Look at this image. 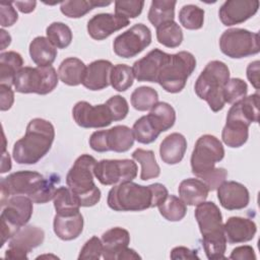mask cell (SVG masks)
Segmentation results:
<instances>
[{"instance_id": "cell-1", "label": "cell", "mask_w": 260, "mask_h": 260, "mask_svg": "<svg viewBox=\"0 0 260 260\" xmlns=\"http://www.w3.org/2000/svg\"><path fill=\"white\" fill-rule=\"evenodd\" d=\"M168 195V189L160 183L142 186L128 181L111 188L107 203L115 211H142L158 206Z\"/></svg>"}, {"instance_id": "cell-2", "label": "cell", "mask_w": 260, "mask_h": 260, "mask_svg": "<svg viewBox=\"0 0 260 260\" xmlns=\"http://www.w3.org/2000/svg\"><path fill=\"white\" fill-rule=\"evenodd\" d=\"M59 177L51 175L49 178L35 171H18L1 178V204L9 197L16 195L27 196L34 203H47L54 198L56 184Z\"/></svg>"}, {"instance_id": "cell-3", "label": "cell", "mask_w": 260, "mask_h": 260, "mask_svg": "<svg viewBox=\"0 0 260 260\" xmlns=\"http://www.w3.org/2000/svg\"><path fill=\"white\" fill-rule=\"evenodd\" d=\"M54 138L55 128L51 122L42 118L30 120L24 135L13 145V159L19 165L37 164L49 152Z\"/></svg>"}, {"instance_id": "cell-4", "label": "cell", "mask_w": 260, "mask_h": 260, "mask_svg": "<svg viewBox=\"0 0 260 260\" xmlns=\"http://www.w3.org/2000/svg\"><path fill=\"white\" fill-rule=\"evenodd\" d=\"M96 159L89 154L76 158L66 175L67 187L74 193L81 207H90L101 200V190L93 181Z\"/></svg>"}, {"instance_id": "cell-5", "label": "cell", "mask_w": 260, "mask_h": 260, "mask_svg": "<svg viewBox=\"0 0 260 260\" xmlns=\"http://www.w3.org/2000/svg\"><path fill=\"white\" fill-rule=\"evenodd\" d=\"M229 79L230 69L228 65L219 60L210 61L195 82V92L199 99L208 104L211 111L219 112L225 105L223 88Z\"/></svg>"}, {"instance_id": "cell-6", "label": "cell", "mask_w": 260, "mask_h": 260, "mask_svg": "<svg viewBox=\"0 0 260 260\" xmlns=\"http://www.w3.org/2000/svg\"><path fill=\"white\" fill-rule=\"evenodd\" d=\"M195 68L196 59L192 53L181 51L176 54H169L160 67L156 83L168 92H180Z\"/></svg>"}, {"instance_id": "cell-7", "label": "cell", "mask_w": 260, "mask_h": 260, "mask_svg": "<svg viewBox=\"0 0 260 260\" xmlns=\"http://www.w3.org/2000/svg\"><path fill=\"white\" fill-rule=\"evenodd\" d=\"M58 72L51 66H24L14 78V88L20 93L48 94L58 85Z\"/></svg>"}, {"instance_id": "cell-8", "label": "cell", "mask_w": 260, "mask_h": 260, "mask_svg": "<svg viewBox=\"0 0 260 260\" xmlns=\"http://www.w3.org/2000/svg\"><path fill=\"white\" fill-rule=\"evenodd\" d=\"M32 204L31 199L23 195L11 196L1 204V247L29 221L34 210Z\"/></svg>"}, {"instance_id": "cell-9", "label": "cell", "mask_w": 260, "mask_h": 260, "mask_svg": "<svg viewBox=\"0 0 260 260\" xmlns=\"http://www.w3.org/2000/svg\"><path fill=\"white\" fill-rule=\"evenodd\" d=\"M219 49L233 59L256 55L260 51L259 34L240 27L229 28L219 38Z\"/></svg>"}, {"instance_id": "cell-10", "label": "cell", "mask_w": 260, "mask_h": 260, "mask_svg": "<svg viewBox=\"0 0 260 260\" xmlns=\"http://www.w3.org/2000/svg\"><path fill=\"white\" fill-rule=\"evenodd\" d=\"M224 157V148L221 141L210 134L200 136L191 154V170L198 178L202 174L215 168V164Z\"/></svg>"}, {"instance_id": "cell-11", "label": "cell", "mask_w": 260, "mask_h": 260, "mask_svg": "<svg viewBox=\"0 0 260 260\" xmlns=\"http://www.w3.org/2000/svg\"><path fill=\"white\" fill-rule=\"evenodd\" d=\"M151 31L143 23H137L117 36L113 42L115 54L121 58H132L141 53L151 43Z\"/></svg>"}, {"instance_id": "cell-12", "label": "cell", "mask_w": 260, "mask_h": 260, "mask_svg": "<svg viewBox=\"0 0 260 260\" xmlns=\"http://www.w3.org/2000/svg\"><path fill=\"white\" fill-rule=\"evenodd\" d=\"M94 177L105 186L133 181L137 176V165L132 159H102L94 167Z\"/></svg>"}, {"instance_id": "cell-13", "label": "cell", "mask_w": 260, "mask_h": 260, "mask_svg": "<svg viewBox=\"0 0 260 260\" xmlns=\"http://www.w3.org/2000/svg\"><path fill=\"white\" fill-rule=\"evenodd\" d=\"M250 125L240 109L239 102L234 103L228 112L226 122L221 131L223 143L233 148L243 146L248 140Z\"/></svg>"}, {"instance_id": "cell-14", "label": "cell", "mask_w": 260, "mask_h": 260, "mask_svg": "<svg viewBox=\"0 0 260 260\" xmlns=\"http://www.w3.org/2000/svg\"><path fill=\"white\" fill-rule=\"evenodd\" d=\"M75 123L82 128H104L113 122V117L106 104L92 106L85 101L77 102L72 109Z\"/></svg>"}, {"instance_id": "cell-15", "label": "cell", "mask_w": 260, "mask_h": 260, "mask_svg": "<svg viewBox=\"0 0 260 260\" xmlns=\"http://www.w3.org/2000/svg\"><path fill=\"white\" fill-rule=\"evenodd\" d=\"M259 9L258 0H228L218 10L220 21L225 26L240 24L254 16Z\"/></svg>"}, {"instance_id": "cell-16", "label": "cell", "mask_w": 260, "mask_h": 260, "mask_svg": "<svg viewBox=\"0 0 260 260\" xmlns=\"http://www.w3.org/2000/svg\"><path fill=\"white\" fill-rule=\"evenodd\" d=\"M194 215L202 238L224 234L222 215L218 206L214 202L203 201L196 205Z\"/></svg>"}, {"instance_id": "cell-17", "label": "cell", "mask_w": 260, "mask_h": 260, "mask_svg": "<svg viewBox=\"0 0 260 260\" xmlns=\"http://www.w3.org/2000/svg\"><path fill=\"white\" fill-rule=\"evenodd\" d=\"M129 19L113 13H99L87 21V32L91 39L103 41L112 34L126 27Z\"/></svg>"}, {"instance_id": "cell-18", "label": "cell", "mask_w": 260, "mask_h": 260, "mask_svg": "<svg viewBox=\"0 0 260 260\" xmlns=\"http://www.w3.org/2000/svg\"><path fill=\"white\" fill-rule=\"evenodd\" d=\"M220 205L228 210H239L248 206L250 194L248 189L236 181H224L217 189Z\"/></svg>"}, {"instance_id": "cell-19", "label": "cell", "mask_w": 260, "mask_h": 260, "mask_svg": "<svg viewBox=\"0 0 260 260\" xmlns=\"http://www.w3.org/2000/svg\"><path fill=\"white\" fill-rule=\"evenodd\" d=\"M168 55L159 49H153L144 57L135 61L132 69L137 81L157 82L158 72Z\"/></svg>"}, {"instance_id": "cell-20", "label": "cell", "mask_w": 260, "mask_h": 260, "mask_svg": "<svg viewBox=\"0 0 260 260\" xmlns=\"http://www.w3.org/2000/svg\"><path fill=\"white\" fill-rule=\"evenodd\" d=\"M113 64L109 60H95L89 63L84 72L82 85L89 90H101L110 85Z\"/></svg>"}, {"instance_id": "cell-21", "label": "cell", "mask_w": 260, "mask_h": 260, "mask_svg": "<svg viewBox=\"0 0 260 260\" xmlns=\"http://www.w3.org/2000/svg\"><path fill=\"white\" fill-rule=\"evenodd\" d=\"M101 240L103 243V258L105 260H118L120 254L130 243V235L127 230L116 226L106 231Z\"/></svg>"}, {"instance_id": "cell-22", "label": "cell", "mask_w": 260, "mask_h": 260, "mask_svg": "<svg viewBox=\"0 0 260 260\" xmlns=\"http://www.w3.org/2000/svg\"><path fill=\"white\" fill-rule=\"evenodd\" d=\"M223 232L230 244L246 243L255 237L257 226L250 218L231 216L223 224Z\"/></svg>"}, {"instance_id": "cell-23", "label": "cell", "mask_w": 260, "mask_h": 260, "mask_svg": "<svg viewBox=\"0 0 260 260\" xmlns=\"http://www.w3.org/2000/svg\"><path fill=\"white\" fill-rule=\"evenodd\" d=\"M45 233L41 228L35 225L21 226L9 240L8 248L15 249L25 255L32 249L43 244Z\"/></svg>"}, {"instance_id": "cell-24", "label": "cell", "mask_w": 260, "mask_h": 260, "mask_svg": "<svg viewBox=\"0 0 260 260\" xmlns=\"http://www.w3.org/2000/svg\"><path fill=\"white\" fill-rule=\"evenodd\" d=\"M83 216L80 212L71 215L55 214L53 230L55 235L63 241H71L80 236L83 231Z\"/></svg>"}, {"instance_id": "cell-25", "label": "cell", "mask_w": 260, "mask_h": 260, "mask_svg": "<svg viewBox=\"0 0 260 260\" xmlns=\"http://www.w3.org/2000/svg\"><path fill=\"white\" fill-rule=\"evenodd\" d=\"M187 140L181 133L174 132L168 135L159 145V155L164 162L168 165L179 164L186 152Z\"/></svg>"}, {"instance_id": "cell-26", "label": "cell", "mask_w": 260, "mask_h": 260, "mask_svg": "<svg viewBox=\"0 0 260 260\" xmlns=\"http://www.w3.org/2000/svg\"><path fill=\"white\" fill-rule=\"evenodd\" d=\"M178 192L179 197L186 205L195 206L206 200L209 189L202 180L188 178L180 183Z\"/></svg>"}, {"instance_id": "cell-27", "label": "cell", "mask_w": 260, "mask_h": 260, "mask_svg": "<svg viewBox=\"0 0 260 260\" xmlns=\"http://www.w3.org/2000/svg\"><path fill=\"white\" fill-rule=\"evenodd\" d=\"M105 139L107 150L115 152L128 151L133 146L135 140L132 129L125 125H117L105 130Z\"/></svg>"}, {"instance_id": "cell-28", "label": "cell", "mask_w": 260, "mask_h": 260, "mask_svg": "<svg viewBox=\"0 0 260 260\" xmlns=\"http://www.w3.org/2000/svg\"><path fill=\"white\" fill-rule=\"evenodd\" d=\"M30 59L38 66H51L57 57V48L46 38L36 37L29 44Z\"/></svg>"}, {"instance_id": "cell-29", "label": "cell", "mask_w": 260, "mask_h": 260, "mask_svg": "<svg viewBox=\"0 0 260 260\" xmlns=\"http://www.w3.org/2000/svg\"><path fill=\"white\" fill-rule=\"evenodd\" d=\"M85 64L76 57H68L64 59L58 68L59 79L67 85L76 86L82 83L85 72Z\"/></svg>"}, {"instance_id": "cell-30", "label": "cell", "mask_w": 260, "mask_h": 260, "mask_svg": "<svg viewBox=\"0 0 260 260\" xmlns=\"http://www.w3.org/2000/svg\"><path fill=\"white\" fill-rule=\"evenodd\" d=\"M23 59L14 51L2 52L0 54V84L13 85L14 78L22 68Z\"/></svg>"}, {"instance_id": "cell-31", "label": "cell", "mask_w": 260, "mask_h": 260, "mask_svg": "<svg viewBox=\"0 0 260 260\" xmlns=\"http://www.w3.org/2000/svg\"><path fill=\"white\" fill-rule=\"evenodd\" d=\"M147 116L160 133L171 129L176 122V112L174 108L166 102H158Z\"/></svg>"}, {"instance_id": "cell-32", "label": "cell", "mask_w": 260, "mask_h": 260, "mask_svg": "<svg viewBox=\"0 0 260 260\" xmlns=\"http://www.w3.org/2000/svg\"><path fill=\"white\" fill-rule=\"evenodd\" d=\"M53 200L57 214L71 215L79 212L80 204L78 199L68 187L61 186L57 188Z\"/></svg>"}, {"instance_id": "cell-33", "label": "cell", "mask_w": 260, "mask_h": 260, "mask_svg": "<svg viewBox=\"0 0 260 260\" xmlns=\"http://www.w3.org/2000/svg\"><path fill=\"white\" fill-rule=\"evenodd\" d=\"M175 0H153L151 1L147 18L149 22L157 27L161 23L174 20L175 18Z\"/></svg>"}, {"instance_id": "cell-34", "label": "cell", "mask_w": 260, "mask_h": 260, "mask_svg": "<svg viewBox=\"0 0 260 260\" xmlns=\"http://www.w3.org/2000/svg\"><path fill=\"white\" fill-rule=\"evenodd\" d=\"M132 158L141 166L140 179L147 181L157 178L160 175V168L156 162L154 152L149 149L137 148L132 153Z\"/></svg>"}, {"instance_id": "cell-35", "label": "cell", "mask_w": 260, "mask_h": 260, "mask_svg": "<svg viewBox=\"0 0 260 260\" xmlns=\"http://www.w3.org/2000/svg\"><path fill=\"white\" fill-rule=\"evenodd\" d=\"M112 2L108 1H95V0H71L63 1L60 4L61 12L69 18H79L84 16L90 10L99 6H107Z\"/></svg>"}, {"instance_id": "cell-36", "label": "cell", "mask_w": 260, "mask_h": 260, "mask_svg": "<svg viewBox=\"0 0 260 260\" xmlns=\"http://www.w3.org/2000/svg\"><path fill=\"white\" fill-rule=\"evenodd\" d=\"M156 40L167 48H177L183 42V31L175 21H167L156 27Z\"/></svg>"}, {"instance_id": "cell-37", "label": "cell", "mask_w": 260, "mask_h": 260, "mask_svg": "<svg viewBox=\"0 0 260 260\" xmlns=\"http://www.w3.org/2000/svg\"><path fill=\"white\" fill-rule=\"evenodd\" d=\"M157 207L161 216L169 221H180L187 212V205L176 195H168Z\"/></svg>"}, {"instance_id": "cell-38", "label": "cell", "mask_w": 260, "mask_h": 260, "mask_svg": "<svg viewBox=\"0 0 260 260\" xmlns=\"http://www.w3.org/2000/svg\"><path fill=\"white\" fill-rule=\"evenodd\" d=\"M157 103L158 93L150 86H139L131 93V105L137 111L151 110Z\"/></svg>"}, {"instance_id": "cell-39", "label": "cell", "mask_w": 260, "mask_h": 260, "mask_svg": "<svg viewBox=\"0 0 260 260\" xmlns=\"http://www.w3.org/2000/svg\"><path fill=\"white\" fill-rule=\"evenodd\" d=\"M135 140L142 144H149L156 140L160 132L155 128L147 115L140 117L135 121L132 127Z\"/></svg>"}, {"instance_id": "cell-40", "label": "cell", "mask_w": 260, "mask_h": 260, "mask_svg": "<svg viewBox=\"0 0 260 260\" xmlns=\"http://www.w3.org/2000/svg\"><path fill=\"white\" fill-rule=\"evenodd\" d=\"M47 39L58 49L67 48L72 42V30L71 28L59 21L52 22L46 29Z\"/></svg>"}, {"instance_id": "cell-41", "label": "cell", "mask_w": 260, "mask_h": 260, "mask_svg": "<svg viewBox=\"0 0 260 260\" xmlns=\"http://www.w3.org/2000/svg\"><path fill=\"white\" fill-rule=\"evenodd\" d=\"M134 78L132 67L126 64H117L112 68L110 84L117 91H126L132 86Z\"/></svg>"}, {"instance_id": "cell-42", "label": "cell", "mask_w": 260, "mask_h": 260, "mask_svg": "<svg viewBox=\"0 0 260 260\" xmlns=\"http://www.w3.org/2000/svg\"><path fill=\"white\" fill-rule=\"evenodd\" d=\"M179 21L187 29H199L203 26L204 10L197 5H184L179 11Z\"/></svg>"}, {"instance_id": "cell-43", "label": "cell", "mask_w": 260, "mask_h": 260, "mask_svg": "<svg viewBox=\"0 0 260 260\" xmlns=\"http://www.w3.org/2000/svg\"><path fill=\"white\" fill-rule=\"evenodd\" d=\"M248 85L241 78H230L223 88V98L225 104H234L247 95Z\"/></svg>"}, {"instance_id": "cell-44", "label": "cell", "mask_w": 260, "mask_h": 260, "mask_svg": "<svg viewBox=\"0 0 260 260\" xmlns=\"http://www.w3.org/2000/svg\"><path fill=\"white\" fill-rule=\"evenodd\" d=\"M144 1L128 0V1H115V14L129 18H136L142 12Z\"/></svg>"}, {"instance_id": "cell-45", "label": "cell", "mask_w": 260, "mask_h": 260, "mask_svg": "<svg viewBox=\"0 0 260 260\" xmlns=\"http://www.w3.org/2000/svg\"><path fill=\"white\" fill-rule=\"evenodd\" d=\"M240 109L243 115L250 123H258L259 121V94L255 92L250 95H246L239 101Z\"/></svg>"}, {"instance_id": "cell-46", "label": "cell", "mask_w": 260, "mask_h": 260, "mask_svg": "<svg viewBox=\"0 0 260 260\" xmlns=\"http://www.w3.org/2000/svg\"><path fill=\"white\" fill-rule=\"evenodd\" d=\"M103 254V243L96 236L85 242L78 255V260H99Z\"/></svg>"}, {"instance_id": "cell-47", "label": "cell", "mask_w": 260, "mask_h": 260, "mask_svg": "<svg viewBox=\"0 0 260 260\" xmlns=\"http://www.w3.org/2000/svg\"><path fill=\"white\" fill-rule=\"evenodd\" d=\"M109 108L113 121H121L125 119L129 113V106L126 99L122 95H113L106 102Z\"/></svg>"}, {"instance_id": "cell-48", "label": "cell", "mask_w": 260, "mask_h": 260, "mask_svg": "<svg viewBox=\"0 0 260 260\" xmlns=\"http://www.w3.org/2000/svg\"><path fill=\"white\" fill-rule=\"evenodd\" d=\"M226 177H228V171L225 169L213 168L212 170L202 174L198 178L206 184L209 191H214L225 181Z\"/></svg>"}, {"instance_id": "cell-49", "label": "cell", "mask_w": 260, "mask_h": 260, "mask_svg": "<svg viewBox=\"0 0 260 260\" xmlns=\"http://www.w3.org/2000/svg\"><path fill=\"white\" fill-rule=\"evenodd\" d=\"M0 16L2 27L11 26L17 21L18 14L15 8L13 7V2L0 3Z\"/></svg>"}, {"instance_id": "cell-50", "label": "cell", "mask_w": 260, "mask_h": 260, "mask_svg": "<svg viewBox=\"0 0 260 260\" xmlns=\"http://www.w3.org/2000/svg\"><path fill=\"white\" fill-rule=\"evenodd\" d=\"M230 258L236 259V260H255L256 255H255L254 249L251 246L245 245V246L236 247L232 251Z\"/></svg>"}, {"instance_id": "cell-51", "label": "cell", "mask_w": 260, "mask_h": 260, "mask_svg": "<svg viewBox=\"0 0 260 260\" xmlns=\"http://www.w3.org/2000/svg\"><path fill=\"white\" fill-rule=\"evenodd\" d=\"M0 93H1V111L9 110L14 102V93L11 89V86L6 84H0Z\"/></svg>"}, {"instance_id": "cell-52", "label": "cell", "mask_w": 260, "mask_h": 260, "mask_svg": "<svg viewBox=\"0 0 260 260\" xmlns=\"http://www.w3.org/2000/svg\"><path fill=\"white\" fill-rule=\"evenodd\" d=\"M171 259H199V256L197 255L196 250H191L187 247L179 246L175 247L170 254Z\"/></svg>"}, {"instance_id": "cell-53", "label": "cell", "mask_w": 260, "mask_h": 260, "mask_svg": "<svg viewBox=\"0 0 260 260\" xmlns=\"http://www.w3.org/2000/svg\"><path fill=\"white\" fill-rule=\"evenodd\" d=\"M259 64L258 60L251 62L247 67V78L255 89H259Z\"/></svg>"}, {"instance_id": "cell-54", "label": "cell", "mask_w": 260, "mask_h": 260, "mask_svg": "<svg viewBox=\"0 0 260 260\" xmlns=\"http://www.w3.org/2000/svg\"><path fill=\"white\" fill-rule=\"evenodd\" d=\"M13 4L22 13H29L35 10L37 2L36 1H16V2H13Z\"/></svg>"}, {"instance_id": "cell-55", "label": "cell", "mask_w": 260, "mask_h": 260, "mask_svg": "<svg viewBox=\"0 0 260 260\" xmlns=\"http://www.w3.org/2000/svg\"><path fill=\"white\" fill-rule=\"evenodd\" d=\"M141 257L135 252V250L130 249V248H126L119 256L118 260H128V259H140Z\"/></svg>"}, {"instance_id": "cell-56", "label": "cell", "mask_w": 260, "mask_h": 260, "mask_svg": "<svg viewBox=\"0 0 260 260\" xmlns=\"http://www.w3.org/2000/svg\"><path fill=\"white\" fill-rule=\"evenodd\" d=\"M11 169V161H10V156L9 153L6 152V150L4 149L3 151V156H2V169H1V173H6Z\"/></svg>"}, {"instance_id": "cell-57", "label": "cell", "mask_w": 260, "mask_h": 260, "mask_svg": "<svg viewBox=\"0 0 260 260\" xmlns=\"http://www.w3.org/2000/svg\"><path fill=\"white\" fill-rule=\"evenodd\" d=\"M1 40H2V47L1 50H4L7 46L10 45L11 43V37L9 34H7L4 29H1Z\"/></svg>"}]
</instances>
